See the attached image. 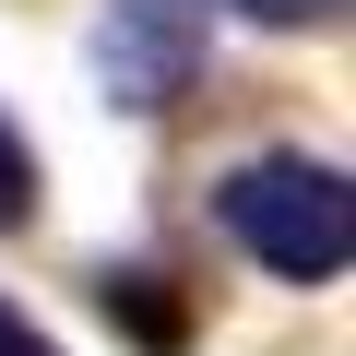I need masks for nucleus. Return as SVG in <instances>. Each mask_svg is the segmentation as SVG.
<instances>
[{"label": "nucleus", "mask_w": 356, "mask_h": 356, "mask_svg": "<svg viewBox=\"0 0 356 356\" xmlns=\"http://www.w3.org/2000/svg\"><path fill=\"white\" fill-rule=\"evenodd\" d=\"M0 356H60V344H48V332H36L24 309H13V297H0Z\"/></svg>", "instance_id": "obj_6"}, {"label": "nucleus", "mask_w": 356, "mask_h": 356, "mask_svg": "<svg viewBox=\"0 0 356 356\" xmlns=\"http://www.w3.org/2000/svg\"><path fill=\"white\" fill-rule=\"evenodd\" d=\"M36 214V154H24V131L0 119V226H24Z\"/></svg>", "instance_id": "obj_4"}, {"label": "nucleus", "mask_w": 356, "mask_h": 356, "mask_svg": "<svg viewBox=\"0 0 356 356\" xmlns=\"http://www.w3.org/2000/svg\"><path fill=\"white\" fill-rule=\"evenodd\" d=\"M214 13H250V24H273V36H309V24L344 13V0H214Z\"/></svg>", "instance_id": "obj_5"}, {"label": "nucleus", "mask_w": 356, "mask_h": 356, "mask_svg": "<svg viewBox=\"0 0 356 356\" xmlns=\"http://www.w3.org/2000/svg\"><path fill=\"white\" fill-rule=\"evenodd\" d=\"M214 226L273 273V285H332L356 250V178L321 154H238L214 178Z\"/></svg>", "instance_id": "obj_1"}, {"label": "nucleus", "mask_w": 356, "mask_h": 356, "mask_svg": "<svg viewBox=\"0 0 356 356\" xmlns=\"http://www.w3.org/2000/svg\"><path fill=\"white\" fill-rule=\"evenodd\" d=\"M95 297H107V309H119V332H131V344H143V356H178V344H191V309H178V297H166V309H154V297H143V273H107V285H95Z\"/></svg>", "instance_id": "obj_3"}, {"label": "nucleus", "mask_w": 356, "mask_h": 356, "mask_svg": "<svg viewBox=\"0 0 356 356\" xmlns=\"http://www.w3.org/2000/svg\"><path fill=\"white\" fill-rule=\"evenodd\" d=\"M214 48V0H107L95 13V83L107 107H166Z\"/></svg>", "instance_id": "obj_2"}]
</instances>
